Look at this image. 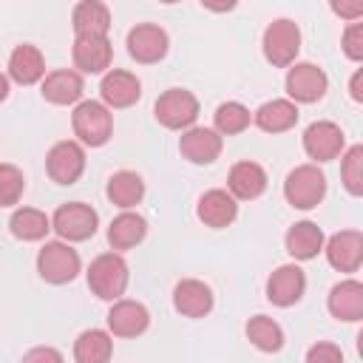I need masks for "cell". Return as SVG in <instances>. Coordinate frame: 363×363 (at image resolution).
I'll use <instances>...</instances> for the list:
<instances>
[{"label": "cell", "mask_w": 363, "mask_h": 363, "mask_svg": "<svg viewBox=\"0 0 363 363\" xmlns=\"http://www.w3.org/2000/svg\"><path fill=\"white\" fill-rule=\"evenodd\" d=\"M113 354V340L102 329H85L74 340V360L77 363H108Z\"/></svg>", "instance_id": "cell-29"}, {"label": "cell", "mask_w": 363, "mask_h": 363, "mask_svg": "<svg viewBox=\"0 0 363 363\" xmlns=\"http://www.w3.org/2000/svg\"><path fill=\"white\" fill-rule=\"evenodd\" d=\"M332 11L346 17V20H352V23H357V17L363 14V3H332Z\"/></svg>", "instance_id": "cell-38"}, {"label": "cell", "mask_w": 363, "mask_h": 363, "mask_svg": "<svg viewBox=\"0 0 363 363\" xmlns=\"http://www.w3.org/2000/svg\"><path fill=\"white\" fill-rule=\"evenodd\" d=\"M45 170L57 184H74L85 170V150L79 142H57L45 156Z\"/></svg>", "instance_id": "cell-8"}, {"label": "cell", "mask_w": 363, "mask_h": 363, "mask_svg": "<svg viewBox=\"0 0 363 363\" xmlns=\"http://www.w3.org/2000/svg\"><path fill=\"white\" fill-rule=\"evenodd\" d=\"M199 218L213 227V230H221V227H230L238 216V204L235 199L227 193V190H207L201 199H199V207H196Z\"/></svg>", "instance_id": "cell-20"}, {"label": "cell", "mask_w": 363, "mask_h": 363, "mask_svg": "<svg viewBox=\"0 0 363 363\" xmlns=\"http://www.w3.org/2000/svg\"><path fill=\"white\" fill-rule=\"evenodd\" d=\"M301 48V28L295 20L278 17L267 26L264 31V57L275 65V68H286L295 62Z\"/></svg>", "instance_id": "cell-5"}, {"label": "cell", "mask_w": 363, "mask_h": 363, "mask_svg": "<svg viewBox=\"0 0 363 363\" xmlns=\"http://www.w3.org/2000/svg\"><path fill=\"white\" fill-rule=\"evenodd\" d=\"M221 136L213 128H187L179 139V153L193 164H213L221 156Z\"/></svg>", "instance_id": "cell-12"}, {"label": "cell", "mask_w": 363, "mask_h": 363, "mask_svg": "<svg viewBox=\"0 0 363 363\" xmlns=\"http://www.w3.org/2000/svg\"><path fill=\"white\" fill-rule=\"evenodd\" d=\"M82 77L71 68H60L43 77V99H48L51 105H74L82 96Z\"/></svg>", "instance_id": "cell-23"}, {"label": "cell", "mask_w": 363, "mask_h": 363, "mask_svg": "<svg viewBox=\"0 0 363 363\" xmlns=\"http://www.w3.org/2000/svg\"><path fill=\"white\" fill-rule=\"evenodd\" d=\"M343 142H346V136H343L340 125H335L329 119L312 122L303 130V150L315 162H332V159H337L340 150H343Z\"/></svg>", "instance_id": "cell-9"}, {"label": "cell", "mask_w": 363, "mask_h": 363, "mask_svg": "<svg viewBox=\"0 0 363 363\" xmlns=\"http://www.w3.org/2000/svg\"><path fill=\"white\" fill-rule=\"evenodd\" d=\"M9 227H11V235L20 238V241H40V238H45V233L51 230V218H48L43 210L20 207V210L11 213Z\"/></svg>", "instance_id": "cell-30"}, {"label": "cell", "mask_w": 363, "mask_h": 363, "mask_svg": "<svg viewBox=\"0 0 363 363\" xmlns=\"http://www.w3.org/2000/svg\"><path fill=\"white\" fill-rule=\"evenodd\" d=\"M306 363H343V352L335 343H315L306 352Z\"/></svg>", "instance_id": "cell-36"}, {"label": "cell", "mask_w": 363, "mask_h": 363, "mask_svg": "<svg viewBox=\"0 0 363 363\" xmlns=\"http://www.w3.org/2000/svg\"><path fill=\"white\" fill-rule=\"evenodd\" d=\"M26 190V179L23 170L14 164H0V207H11L20 201Z\"/></svg>", "instance_id": "cell-34"}, {"label": "cell", "mask_w": 363, "mask_h": 363, "mask_svg": "<svg viewBox=\"0 0 363 363\" xmlns=\"http://www.w3.org/2000/svg\"><path fill=\"white\" fill-rule=\"evenodd\" d=\"M329 312L332 318L337 320H360L363 318V284L349 278V281H340L332 286L329 292Z\"/></svg>", "instance_id": "cell-21"}, {"label": "cell", "mask_w": 363, "mask_h": 363, "mask_svg": "<svg viewBox=\"0 0 363 363\" xmlns=\"http://www.w3.org/2000/svg\"><path fill=\"white\" fill-rule=\"evenodd\" d=\"M286 252L298 261H309L323 250V230L312 221H298L286 230Z\"/></svg>", "instance_id": "cell-26"}, {"label": "cell", "mask_w": 363, "mask_h": 363, "mask_svg": "<svg viewBox=\"0 0 363 363\" xmlns=\"http://www.w3.org/2000/svg\"><path fill=\"white\" fill-rule=\"evenodd\" d=\"M71 125H74V133L79 136V142L91 145V147H102L113 133V116L96 99L79 102L71 113Z\"/></svg>", "instance_id": "cell-2"}, {"label": "cell", "mask_w": 363, "mask_h": 363, "mask_svg": "<svg viewBox=\"0 0 363 363\" xmlns=\"http://www.w3.org/2000/svg\"><path fill=\"white\" fill-rule=\"evenodd\" d=\"M99 94H102V105L105 108H130L142 96V82L136 79V74L116 68V71H108L102 77Z\"/></svg>", "instance_id": "cell-15"}, {"label": "cell", "mask_w": 363, "mask_h": 363, "mask_svg": "<svg viewBox=\"0 0 363 363\" xmlns=\"http://www.w3.org/2000/svg\"><path fill=\"white\" fill-rule=\"evenodd\" d=\"M284 196L292 207L298 210H312L320 204L326 196V176L318 164H298L286 182H284Z\"/></svg>", "instance_id": "cell-3"}, {"label": "cell", "mask_w": 363, "mask_h": 363, "mask_svg": "<svg viewBox=\"0 0 363 363\" xmlns=\"http://www.w3.org/2000/svg\"><path fill=\"white\" fill-rule=\"evenodd\" d=\"M250 119L252 116L241 102H221L216 108V133L218 136H235V133L247 130Z\"/></svg>", "instance_id": "cell-32"}, {"label": "cell", "mask_w": 363, "mask_h": 363, "mask_svg": "<svg viewBox=\"0 0 363 363\" xmlns=\"http://www.w3.org/2000/svg\"><path fill=\"white\" fill-rule=\"evenodd\" d=\"M150 326V312L145 309V303L139 301H128L119 298L113 301L111 312H108V329L116 337H136Z\"/></svg>", "instance_id": "cell-14"}, {"label": "cell", "mask_w": 363, "mask_h": 363, "mask_svg": "<svg viewBox=\"0 0 363 363\" xmlns=\"http://www.w3.org/2000/svg\"><path fill=\"white\" fill-rule=\"evenodd\" d=\"M227 187L233 199H244V201L258 199L267 190V173L258 162H238L227 176Z\"/></svg>", "instance_id": "cell-22"}, {"label": "cell", "mask_w": 363, "mask_h": 363, "mask_svg": "<svg viewBox=\"0 0 363 363\" xmlns=\"http://www.w3.org/2000/svg\"><path fill=\"white\" fill-rule=\"evenodd\" d=\"M71 26L77 37H108L111 28V11L99 0H82L74 6Z\"/></svg>", "instance_id": "cell-19"}, {"label": "cell", "mask_w": 363, "mask_h": 363, "mask_svg": "<svg viewBox=\"0 0 363 363\" xmlns=\"http://www.w3.org/2000/svg\"><path fill=\"white\" fill-rule=\"evenodd\" d=\"M343 51L349 60L360 62L363 60V23H352L346 31H343Z\"/></svg>", "instance_id": "cell-35"}, {"label": "cell", "mask_w": 363, "mask_h": 363, "mask_svg": "<svg viewBox=\"0 0 363 363\" xmlns=\"http://www.w3.org/2000/svg\"><path fill=\"white\" fill-rule=\"evenodd\" d=\"M303 289H306V275L298 264H284L278 267L269 281H267V298L275 303V306H292L303 298Z\"/></svg>", "instance_id": "cell-13"}, {"label": "cell", "mask_w": 363, "mask_h": 363, "mask_svg": "<svg viewBox=\"0 0 363 363\" xmlns=\"http://www.w3.org/2000/svg\"><path fill=\"white\" fill-rule=\"evenodd\" d=\"M252 119H255V125L264 133H284V130L295 128V122H298V105L289 102V99H269V102H264L252 113Z\"/></svg>", "instance_id": "cell-25"}, {"label": "cell", "mask_w": 363, "mask_h": 363, "mask_svg": "<svg viewBox=\"0 0 363 363\" xmlns=\"http://www.w3.org/2000/svg\"><path fill=\"white\" fill-rule=\"evenodd\" d=\"M247 337L261 352H278L284 346V329L267 315H255L247 320Z\"/></svg>", "instance_id": "cell-31"}, {"label": "cell", "mask_w": 363, "mask_h": 363, "mask_svg": "<svg viewBox=\"0 0 363 363\" xmlns=\"http://www.w3.org/2000/svg\"><path fill=\"white\" fill-rule=\"evenodd\" d=\"M153 113H156V119L164 128H170V130H187L196 122V116H199V99L190 91H184V88H167L156 99Z\"/></svg>", "instance_id": "cell-7"}, {"label": "cell", "mask_w": 363, "mask_h": 363, "mask_svg": "<svg viewBox=\"0 0 363 363\" xmlns=\"http://www.w3.org/2000/svg\"><path fill=\"white\" fill-rule=\"evenodd\" d=\"M96 224H99L96 210L82 201H68L57 207L51 218V230H57L62 241H88L96 233Z\"/></svg>", "instance_id": "cell-6"}, {"label": "cell", "mask_w": 363, "mask_h": 363, "mask_svg": "<svg viewBox=\"0 0 363 363\" xmlns=\"http://www.w3.org/2000/svg\"><path fill=\"white\" fill-rule=\"evenodd\" d=\"M349 94H352V99H354V102H363V71H360V68L352 74V82H349Z\"/></svg>", "instance_id": "cell-39"}, {"label": "cell", "mask_w": 363, "mask_h": 363, "mask_svg": "<svg viewBox=\"0 0 363 363\" xmlns=\"http://www.w3.org/2000/svg\"><path fill=\"white\" fill-rule=\"evenodd\" d=\"M145 235H147V221L139 213H130V210L119 213L108 227V244L113 250H130V247L142 244Z\"/></svg>", "instance_id": "cell-27"}, {"label": "cell", "mask_w": 363, "mask_h": 363, "mask_svg": "<svg viewBox=\"0 0 363 363\" xmlns=\"http://www.w3.org/2000/svg\"><path fill=\"white\" fill-rule=\"evenodd\" d=\"M23 363H62V354L54 346H34L23 354Z\"/></svg>", "instance_id": "cell-37"}, {"label": "cell", "mask_w": 363, "mask_h": 363, "mask_svg": "<svg viewBox=\"0 0 363 363\" xmlns=\"http://www.w3.org/2000/svg\"><path fill=\"white\" fill-rule=\"evenodd\" d=\"M340 179H343V187L352 193V196H360L363 193V147L354 145L343 153V162H340Z\"/></svg>", "instance_id": "cell-33"}, {"label": "cell", "mask_w": 363, "mask_h": 363, "mask_svg": "<svg viewBox=\"0 0 363 363\" xmlns=\"http://www.w3.org/2000/svg\"><path fill=\"white\" fill-rule=\"evenodd\" d=\"M128 54L136 62H159L167 54V31L153 23H139L128 31Z\"/></svg>", "instance_id": "cell-11"}, {"label": "cell", "mask_w": 363, "mask_h": 363, "mask_svg": "<svg viewBox=\"0 0 363 363\" xmlns=\"http://www.w3.org/2000/svg\"><path fill=\"white\" fill-rule=\"evenodd\" d=\"M105 196L111 199V204L122 207V210H130L142 201L145 196V182L139 173L133 170H119L108 179V187H105Z\"/></svg>", "instance_id": "cell-28"}, {"label": "cell", "mask_w": 363, "mask_h": 363, "mask_svg": "<svg viewBox=\"0 0 363 363\" xmlns=\"http://www.w3.org/2000/svg\"><path fill=\"white\" fill-rule=\"evenodd\" d=\"M173 306L184 318H204L213 309V292H210V286L204 281L184 278L173 289Z\"/></svg>", "instance_id": "cell-18"}, {"label": "cell", "mask_w": 363, "mask_h": 363, "mask_svg": "<svg viewBox=\"0 0 363 363\" xmlns=\"http://www.w3.org/2000/svg\"><path fill=\"white\" fill-rule=\"evenodd\" d=\"M37 272L48 284H68L79 272V252L68 241H45L37 252Z\"/></svg>", "instance_id": "cell-4"}, {"label": "cell", "mask_w": 363, "mask_h": 363, "mask_svg": "<svg viewBox=\"0 0 363 363\" xmlns=\"http://www.w3.org/2000/svg\"><path fill=\"white\" fill-rule=\"evenodd\" d=\"M6 96H9V79H6L3 74H0V102H3Z\"/></svg>", "instance_id": "cell-40"}, {"label": "cell", "mask_w": 363, "mask_h": 363, "mask_svg": "<svg viewBox=\"0 0 363 363\" xmlns=\"http://www.w3.org/2000/svg\"><path fill=\"white\" fill-rule=\"evenodd\" d=\"M128 264L119 252H102L88 267V286L102 301H119L128 289Z\"/></svg>", "instance_id": "cell-1"}, {"label": "cell", "mask_w": 363, "mask_h": 363, "mask_svg": "<svg viewBox=\"0 0 363 363\" xmlns=\"http://www.w3.org/2000/svg\"><path fill=\"white\" fill-rule=\"evenodd\" d=\"M74 65L85 74H102L111 65L113 48L108 37H74V48H71Z\"/></svg>", "instance_id": "cell-17"}, {"label": "cell", "mask_w": 363, "mask_h": 363, "mask_svg": "<svg viewBox=\"0 0 363 363\" xmlns=\"http://www.w3.org/2000/svg\"><path fill=\"white\" fill-rule=\"evenodd\" d=\"M326 258L337 272H357L363 264V235L357 230H340L326 241Z\"/></svg>", "instance_id": "cell-16"}, {"label": "cell", "mask_w": 363, "mask_h": 363, "mask_svg": "<svg viewBox=\"0 0 363 363\" xmlns=\"http://www.w3.org/2000/svg\"><path fill=\"white\" fill-rule=\"evenodd\" d=\"M9 77L14 82H20V85L40 82L45 77V60H43L40 48L37 45H28V43L17 45L11 51V57H9Z\"/></svg>", "instance_id": "cell-24"}, {"label": "cell", "mask_w": 363, "mask_h": 363, "mask_svg": "<svg viewBox=\"0 0 363 363\" xmlns=\"http://www.w3.org/2000/svg\"><path fill=\"white\" fill-rule=\"evenodd\" d=\"M326 74L315 62H295L286 71V94L295 102H318L326 94Z\"/></svg>", "instance_id": "cell-10"}]
</instances>
